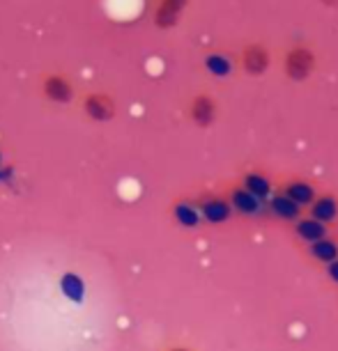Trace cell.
Listing matches in <instances>:
<instances>
[{
    "label": "cell",
    "mask_w": 338,
    "mask_h": 351,
    "mask_svg": "<svg viewBox=\"0 0 338 351\" xmlns=\"http://www.w3.org/2000/svg\"><path fill=\"white\" fill-rule=\"evenodd\" d=\"M271 64V53L264 44L251 42L242 49V67L249 76H262L267 74Z\"/></svg>",
    "instance_id": "obj_2"
},
{
    "label": "cell",
    "mask_w": 338,
    "mask_h": 351,
    "mask_svg": "<svg viewBox=\"0 0 338 351\" xmlns=\"http://www.w3.org/2000/svg\"><path fill=\"white\" fill-rule=\"evenodd\" d=\"M283 67H286V76L290 81L300 83V81H306V78L315 71L317 58H315L313 49H308V46H293V49L286 53Z\"/></svg>",
    "instance_id": "obj_1"
},
{
    "label": "cell",
    "mask_w": 338,
    "mask_h": 351,
    "mask_svg": "<svg viewBox=\"0 0 338 351\" xmlns=\"http://www.w3.org/2000/svg\"><path fill=\"white\" fill-rule=\"evenodd\" d=\"M327 271H329V278H331V280L338 282V260H336V262H331Z\"/></svg>",
    "instance_id": "obj_17"
},
{
    "label": "cell",
    "mask_w": 338,
    "mask_h": 351,
    "mask_svg": "<svg viewBox=\"0 0 338 351\" xmlns=\"http://www.w3.org/2000/svg\"><path fill=\"white\" fill-rule=\"evenodd\" d=\"M104 104H109V101H104L102 97H97V99H90V104H88V108L95 112L97 117H106L111 112V108H104Z\"/></svg>",
    "instance_id": "obj_16"
},
{
    "label": "cell",
    "mask_w": 338,
    "mask_h": 351,
    "mask_svg": "<svg viewBox=\"0 0 338 351\" xmlns=\"http://www.w3.org/2000/svg\"><path fill=\"white\" fill-rule=\"evenodd\" d=\"M286 195L290 197V200H295L300 207H304V204H313L315 202V189L311 186V184L297 180V182H290L286 186Z\"/></svg>",
    "instance_id": "obj_12"
},
{
    "label": "cell",
    "mask_w": 338,
    "mask_h": 351,
    "mask_svg": "<svg viewBox=\"0 0 338 351\" xmlns=\"http://www.w3.org/2000/svg\"><path fill=\"white\" fill-rule=\"evenodd\" d=\"M205 69L210 71L212 76L216 78H225L233 74V62H230V58L225 56V53H207L205 56Z\"/></svg>",
    "instance_id": "obj_11"
},
{
    "label": "cell",
    "mask_w": 338,
    "mask_h": 351,
    "mask_svg": "<svg viewBox=\"0 0 338 351\" xmlns=\"http://www.w3.org/2000/svg\"><path fill=\"white\" fill-rule=\"evenodd\" d=\"M46 88H49V95H51V97L63 99V101H65V99H69V97H71V90H69L63 81H58V78H53V81H49V85H46Z\"/></svg>",
    "instance_id": "obj_14"
},
{
    "label": "cell",
    "mask_w": 338,
    "mask_h": 351,
    "mask_svg": "<svg viewBox=\"0 0 338 351\" xmlns=\"http://www.w3.org/2000/svg\"><path fill=\"white\" fill-rule=\"evenodd\" d=\"M324 8H338V0H320Z\"/></svg>",
    "instance_id": "obj_18"
},
{
    "label": "cell",
    "mask_w": 338,
    "mask_h": 351,
    "mask_svg": "<svg viewBox=\"0 0 338 351\" xmlns=\"http://www.w3.org/2000/svg\"><path fill=\"white\" fill-rule=\"evenodd\" d=\"M189 5V0H161V5L157 8L155 21L159 28H173L180 21L182 10Z\"/></svg>",
    "instance_id": "obj_3"
},
{
    "label": "cell",
    "mask_w": 338,
    "mask_h": 351,
    "mask_svg": "<svg viewBox=\"0 0 338 351\" xmlns=\"http://www.w3.org/2000/svg\"><path fill=\"white\" fill-rule=\"evenodd\" d=\"M230 204H233V209L240 211L242 216H258V214H262V209H264V202L258 200L247 189H235L233 195H230Z\"/></svg>",
    "instance_id": "obj_4"
},
{
    "label": "cell",
    "mask_w": 338,
    "mask_h": 351,
    "mask_svg": "<svg viewBox=\"0 0 338 351\" xmlns=\"http://www.w3.org/2000/svg\"><path fill=\"white\" fill-rule=\"evenodd\" d=\"M311 216H313L315 221H320V223L334 221V218L338 216V202H336V197H331V195L317 197V200L311 204Z\"/></svg>",
    "instance_id": "obj_7"
},
{
    "label": "cell",
    "mask_w": 338,
    "mask_h": 351,
    "mask_svg": "<svg viewBox=\"0 0 338 351\" xmlns=\"http://www.w3.org/2000/svg\"><path fill=\"white\" fill-rule=\"evenodd\" d=\"M214 115H216L214 99L207 95H201L194 99V104H191V117L196 120L198 127H210V124L214 122Z\"/></svg>",
    "instance_id": "obj_5"
},
{
    "label": "cell",
    "mask_w": 338,
    "mask_h": 351,
    "mask_svg": "<svg viewBox=\"0 0 338 351\" xmlns=\"http://www.w3.org/2000/svg\"><path fill=\"white\" fill-rule=\"evenodd\" d=\"M244 189L249 191V193H254L258 200L267 202L271 197V184L264 175H258V172H249V175H244Z\"/></svg>",
    "instance_id": "obj_9"
},
{
    "label": "cell",
    "mask_w": 338,
    "mask_h": 351,
    "mask_svg": "<svg viewBox=\"0 0 338 351\" xmlns=\"http://www.w3.org/2000/svg\"><path fill=\"white\" fill-rule=\"evenodd\" d=\"M269 209H271V214L283 218V221H297V218H300V211H302L300 204L295 200H290L286 193L269 197Z\"/></svg>",
    "instance_id": "obj_6"
},
{
    "label": "cell",
    "mask_w": 338,
    "mask_h": 351,
    "mask_svg": "<svg viewBox=\"0 0 338 351\" xmlns=\"http://www.w3.org/2000/svg\"><path fill=\"white\" fill-rule=\"evenodd\" d=\"M177 216H180V221L184 225H196L198 223V211L194 207H187V204L177 207Z\"/></svg>",
    "instance_id": "obj_15"
},
{
    "label": "cell",
    "mask_w": 338,
    "mask_h": 351,
    "mask_svg": "<svg viewBox=\"0 0 338 351\" xmlns=\"http://www.w3.org/2000/svg\"><path fill=\"white\" fill-rule=\"evenodd\" d=\"M230 214H233V204L225 202V200H218V197H212L203 204V216L207 218L210 223H223L228 221Z\"/></svg>",
    "instance_id": "obj_10"
},
{
    "label": "cell",
    "mask_w": 338,
    "mask_h": 351,
    "mask_svg": "<svg viewBox=\"0 0 338 351\" xmlns=\"http://www.w3.org/2000/svg\"><path fill=\"white\" fill-rule=\"evenodd\" d=\"M311 253H313L315 260H320V262H336L338 260V246L334 241H329V239H322V241H317L311 246Z\"/></svg>",
    "instance_id": "obj_13"
},
{
    "label": "cell",
    "mask_w": 338,
    "mask_h": 351,
    "mask_svg": "<svg viewBox=\"0 0 338 351\" xmlns=\"http://www.w3.org/2000/svg\"><path fill=\"white\" fill-rule=\"evenodd\" d=\"M297 234H300V239L308 241L311 246H313V243L324 239V234H327V228H324V223L315 221V218H304V221L297 223Z\"/></svg>",
    "instance_id": "obj_8"
}]
</instances>
